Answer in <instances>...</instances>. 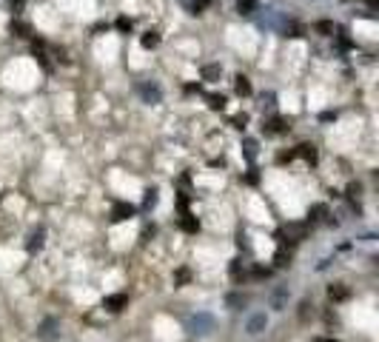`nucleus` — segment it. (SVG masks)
<instances>
[{"label": "nucleus", "mask_w": 379, "mask_h": 342, "mask_svg": "<svg viewBox=\"0 0 379 342\" xmlns=\"http://www.w3.org/2000/svg\"><path fill=\"white\" fill-rule=\"evenodd\" d=\"M29 23H20V20H12V35H18V37H29Z\"/></svg>", "instance_id": "nucleus-11"}, {"label": "nucleus", "mask_w": 379, "mask_h": 342, "mask_svg": "<svg viewBox=\"0 0 379 342\" xmlns=\"http://www.w3.org/2000/svg\"><path fill=\"white\" fill-rule=\"evenodd\" d=\"M185 328L191 333H200V336H205V333L214 331V316L205 314V311H200V314H191L188 319H185Z\"/></svg>", "instance_id": "nucleus-1"}, {"label": "nucleus", "mask_w": 379, "mask_h": 342, "mask_svg": "<svg viewBox=\"0 0 379 342\" xmlns=\"http://www.w3.org/2000/svg\"><path fill=\"white\" fill-rule=\"evenodd\" d=\"M208 105H211L214 111H222V108H225V97L222 94H208Z\"/></svg>", "instance_id": "nucleus-17"}, {"label": "nucleus", "mask_w": 379, "mask_h": 342, "mask_svg": "<svg viewBox=\"0 0 379 342\" xmlns=\"http://www.w3.org/2000/svg\"><path fill=\"white\" fill-rule=\"evenodd\" d=\"M188 280H191V271H188V268H180V271L174 274V282H177V285H185Z\"/></svg>", "instance_id": "nucleus-21"}, {"label": "nucleus", "mask_w": 379, "mask_h": 342, "mask_svg": "<svg viewBox=\"0 0 379 342\" xmlns=\"http://www.w3.org/2000/svg\"><path fill=\"white\" fill-rule=\"evenodd\" d=\"M325 214H328V205H322V202H319V205H314V208L308 211V217H311V219H322Z\"/></svg>", "instance_id": "nucleus-20"}, {"label": "nucleus", "mask_w": 379, "mask_h": 342, "mask_svg": "<svg viewBox=\"0 0 379 342\" xmlns=\"http://www.w3.org/2000/svg\"><path fill=\"white\" fill-rule=\"evenodd\" d=\"M40 248H43V231H35L29 237V251H40Z\"/></svg>", "instance_id": "nucleus-14"}, {"label": "nucleus", "mask_w": 379, "mask_h": 342, "mask_svg": "<svg viewBox=\"0 0 379 342\" xmlns=\"http://www.w3.org/2000/svg\"><path fill=\"white\" fill-rule=\"evenodd\" d=\"M328 297L334 299V302H342V299H348V288H345L342 282H336V285L328 288Z\"/></svg>", "instance_id": "nucleus-8"}, {"label": "nucleus", "mask_w": 379, "mask_h": 342, "mask_svg": "<svg viewBox=\"0 0 379 342\" xmlns=\"http://www.w3.org/2000/svg\"><path fill=\"white\" fill-rule=\"evenodd\" d=\"M37 336L46 339V342H54L57 336H60V322H57V319H43L40 328H37Z\"/></svg>", "instance_id": "nucleus-3"}, {"label": "nucleus", "mask_w": 379, "mask_h": 342, "mask_svg": "<svg viewBox=\"0 0 379 342\" xmlns=\"http://www.w3.org/2000/svg\"><path fill=\"white\" fill-rule=\"evenodd\" d=\"M317 32H322V35H334V23H331V20H319Z\"/></svg>", "instance_id": "nucleus-22"}, {"label": "nucleus", "mask_w": 379, "mask_h": 342, "mask_svg": "<svg viewBox=\"0 0 379 342\" xmlns=\"http://www.w3.org/2000/svg\"><path fill=\"white\" fill-rule=\"evenodd\" d=\"M359 194V183H351L348 185V197H356Z\"/></svg>", "instance_id": "nucleus-27"}, {"label": "nucleus", "mask_w": 379, "mask_h": 342, "mask_svg": "<svg viewBox=\"0 0 379 342\" xmlns=\"http://www.w3.org/2000/svg\"><path fill=\"white\" fill-rule=\"evenodd\" d=\"M117 29H120V32H125V35H129V32H132V29H134V23H132V20H129V18H120V20H117Z\"/></svg>", "instance_id": "nucleus-23"}, {"label": "nucleus", "mask_w": 379, "mask_h": 342, "mask_svg": "<svg viewBox=\"0 0 379 342\" xmlns=\"http://www.w3.org/2000/svg\"><path fill=\"white\" fill-rule=\"evenodd\" d=\"M125 302H129V297H125V294H111V297H106L103 299V308H108V311H123L125 308Z\"/></svg>", "instance_id": "nucleus-6"}, {"label": "nucleus", "mask_w": 379, "mask_h": 342, "mask_svg": "<svg viewBox=\"0 0 379 342\" xmlns=\"http://www.w3.org/2000/svg\"><path fill=\"white\" fill-rule=\"evenodd\" d=\"M222 77V66L220 63H208V66H203V80H208V83H214V80Z\"/></svg>", "instance_id": "nucleus-7"}, {"label": "nucleus", "mask_w": 379, "mask_h": 342, "mask_svg": "<svg viewBox=\"0 0 379 342\" xmlns=\"http://www.w3.org/2000/svg\"><path fill=\"white\" fill-rule=\"evenodd\" d=\"M245 123H248L245 114H237V117H234V126H237V129H245Z\"/></svg>", "instance_id": "nucleus-25"}, {"label": "nucleus", "mask_w": 379, "mask_h": 342, "mask_svg": "<svg viewBox=\"0 0 379 342\" xmlns=\"http://www.w3.org/2000/svg\"><path fill=\"white\" fill-rule=\"evenodd\" d=\"M132 217H134V205H129V202H117L114 211H111L114 222H123V219H132Z\"/></svg>", "instance_id": "nucleus-5"}, {"label": "nucleus", "mask_w": 379, "mask_h": 342, "mask_svg": "<svg viewBox=\"0 0 379 342\" xmlns=\"http://www.w3.org/2000/svg\"><path fill=\"white\" fill-rule=\"evenodd\" d=\"M151 205H157V191H154V188L146 191V208H151Z\"/></svg>", "instance_id": "nucleus-24"}, {"label": "nucleus", "mask_w": 379, "mask_h": 342, "mask_svg": "<svg viewBox=\"0 0 379 342\" xmlns=\"http://www.w3.org/2000/svg\"><path fill=\"white\" fill-rule=\"evenodd\" d=\"M180 225H183V231H191V234H194V231H200V222H197L194 217H188V214L180 219Z\"/></svg>", "instance_id": "nucleus-16"}, {"label": "nucleus", "mask_w": 379, "mask_h": 342, "mask_svg": "<svg viewBox=\"0 0 379 342\" xmlns=\"http://www.w3.org/2000/svg\"><path fill=\"white\" fill-rule=\"evenodd\" d=\"M268 134H282V132H288V126H285V120H280V117H274L271 123H268V129H265Z\"/></svg>", "instance_id": "nucleus-9"}, {"label": "nucleus", "mask_w": 379, "mask_h": 342, "mask_svg": "<svg viewBox=\"0 0 379 342\" xmlns=\"http://www.w3.org/2000/svg\"><path fill=\"white\" fill-rule=\"evenodd\" d=\"M234 86H237V94H239V97H248V94H251V83H248V77H242V74L237 77V83H234Z\"/></svg>", "instance_id": "nucleus-10"}, {"label": "nucleus", "mask_w": 379, "mask_h": 342, "mask_svg": "<svg viewBox=\"0 0 379 342\" xmlns=\"http://www.w3.org/2000/svg\"><path fill=\"white\" fill-rule=\"evenodd\" d=\"M137 91H140V97H143V103H160L163 100V88L157 86V83H140L137 86Z\"/></svg>", "instance_id": "nucleus-2"}, {"label": "nucleus", "mask_w": 379, "mask_h": 342, "mask_svg": "<svg viewBox=\"0 0 379 342\" xmlns=\"http://www.w3.org/2000/svg\"><path fill=\"white\" fill-rule=\"evenodd\" d=\"M277 265H280V268H285V265H288V257H285V251H280V254H277Z\"/></svg>", "instance_id": "nucleus-26"}, {"label": "nucleus", "mask_w": 379, "mask_h": 342, "mask_svg": "<svg viewBox=\"0 0 379 342\" xmlns=\"http://www.w3.org/2000/svg\"><path fill=\"white\" fill-rule=\"evenodd\" d=\"M242 154H245V160H254L257 157V140H245V143H242Z\"/></svg>", "instance_id": "nucleus-18"}, {"label": "nucleus", "mask_w": 379, "mask_h": 342, "mask_svg": "<svg viewBox=\"0 0 379 342\" xmlns=\"http://www.w3.org/2000/svg\"><path fill=\"white\" fill-rule=\"evenodd\" d=\"M237 9L242 15H254L257 12V0H237Z\"/></svg>", "instance_id": "nucleus-15"}, {"label": "nucleus", "mask_w": 379, "mask_h": 342, "mask_svg": "<svg viewBox=\"0 0 379 342\" xmlns=\"http://www.w3.org/2000/svg\"><path fill=\"white\" fill-rule=\"evenodd\" d=\"M265 325H268V316H265V314H254L251 319H248L245 331L251 333V336H257V333H263V331H265Z\"/></svg>", "instance_id": "nucleus-4"}, {"label": "nucleus", "mask_w": 379, "mask_h": 342, "mask_svg": "<svg viewBox=\"0 0 379 342\" xmlns=\"http://www.w3.org/2000/svg\"><path fill=\"white\" fill-rule=\"evenodd\" d=\"M300 154H302L305 160H311V163L317 160V149H314V146H308V143H302V146H300Z\"/></svg>", "instance_id": "nucleus-19"}, {"label": "nucleus", "mask_w": 379, "mask_h": 342, "mask_svg": "<svg viewBox=\"0 0 379 342\" xmlns=\"http://www.w3.org/2000/svg\"><path fill=\"white\" fill-rule=\"evenodd\" d=\"M225 305L237 311V308H242V305H245V297H242V294H228V297H225Z\"/></svg>", "instance_id": "nucleus-13"}, {"label": "nucleus", "mask_w": 379, "mask_h": 342, "mask_svg": "<svg viewBox=\"0 0 379 342\" xmlns=\"http://www.w3.org/2000/svg\"><path fill=\"white\" fill-rule=\"evenodd\" d=\"M143 46H146V49H157V46H160V35H157V32H146V35H143Z\"/></svg>", "instance_id": "nucleus-12"}]
</instances>
